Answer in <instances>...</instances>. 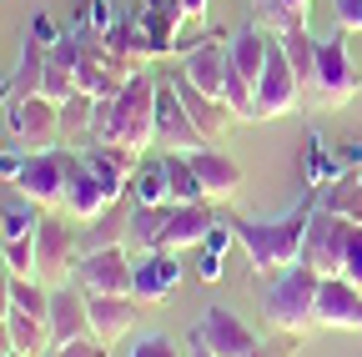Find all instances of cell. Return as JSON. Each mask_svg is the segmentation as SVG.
I'll return each mask as SVG.
<instances>
[{
    "label": "cell",
    "mask_w": 362,
    "mask_h": 357,
    "mask_svg": "<svg viewBox=\"0 0 362 357\" xmlns=\"http://www.w3.org/2000/svg\"><path fill=\"white\" fill-rule=\"evenodd\" d=\"M90 141H116L136 156L146 146H156V81L146 71H136L111 101H96V111H90Z\"/></svg>",
    "instance_id": "cell-1"
},
{
    "label": "cell",
    "mask_w": 362,
    "mask_h": 357,
    "mask_svg": "<svg viewBox=\"0 0 362 357\" xmlns=\"http://www.w3.org/2000/svg\"><path fill=\"white\" fill-rule=\"evenodd\" d=\"M312 211H317V192H312L302 206H292V211H282V216H267V221H257V216H232L237 247H247V257H252V282H257V277H272V272H287V267L302 257V237H307Z\"/></svg>",
    "instance_id": "cell-2"
},
{
    "label": "cell",
    "mask_w": 362,
    "mask_h": 357,
    "mask_svg": "<svg viewBox=\"0 0 362 357\" xmlns=\"http://www.w3.org/2000/svg\"><path fill=\"white\" fill-rule=\"evenodd\" d=\"M317 287H322V277L312 272L307 262H292L287 272H277V282L267 287V327H277L287 337H307V327H317Z\"/></svg>",
    "instance_id": "cell-3"
},
{
    "label": "cell",
    "mask_w": 362,
    "mask_h": 357,
    "mask_svg": "<svg viewBox=\"0 0 362 357\" xmlns=\"http://www.w3.org/2000/svg\"><path fill=\"white\" fill-rule=\"evenodd\" d=\"M357 91H362V71H357L352 56H347V30H332L327 40H317V76H312L307 106L342 111Z\"/></svg>",
    "instance_id": "cell-4"
},
{
    "label": "cell",
    "mask_w": 362,
    "mask_h": 357,
    "mask_svg": "<svg viewBox=\"0 0 362 357\" xmlns=\"http://www.w3.org/2000/svg\"><path fill=\"white\" fill-rule=\"evenodd\" d=\"M76 166H81V151H76V146L25 151V166H21V176H16V192H21V197H30L35 206L61 211V201H66V187H71Z\"/></svg>",
    "instance_id": "cell-5"
},
{
    "label": "cell",
    "mask_w": 362,
    "mask_h": 357,
    "mask_svg": "<svg viewBox=\"0 0 362 357\" xmlns=\"http://www.w3.org/2000/svg\"><path fill=\"white\" fill-rule=\"evenodd\" d=\"M76 262H81V232L71 221H61L56 211L40 216V227H35V282L51 287V292L71 287Z\"/></svg>",
    "instance_id": "cell-6"
},
{
    "label": "cell",
    "mask_w": 362,
    "mask_h": 357,
    "mask_svg": "<svg viewBox=\"0 0 362 357\" xmlns=\"http://www.w3.org/2000/svg\"><path fill=\"white\" fill-rule=\"evenodd\" d=\"M297 106H307L302 96V81L282 51V40L272 35V51H267V66H262V81L252 91V121H277V116H292Z\"/></svg>",
    "instance_id": "cell-7"
},
{
    "label": "cell",
    "mask_w": 362,
    "mask_h": 357,
    "mask_svg": "<svg viewBox=\"0 0 362 357\" xmlns=\"http://www.w3.org/2000/svg\"><path fill=\"white\" fill-rule=\"evenodd\" d=\"M347 232H352V221L347 216H332L317 206L312 221H307V237H302V257L317 277H342V262H347Z\"/></svg>",
    "instance_id": "cell-8"
},
{
    "label": "cell",
    "mask_w": 362,
    "mask_h": 357,
    "mask_svg": "<svg viewBox=\"0 0 362 357\" xmlns=\"http://www.w3.org/2000/svg\"><path fill=\"white\" fill-rule=\"evenodd\" d=\"M131 277H136V257L126 247L86 252L76 262V287L86 297H131Z\"/></svg>",
    "instance_id": "cell-9"
},
{
    "label": "cell",
    "mask_w": 362,
    "mask_h": 357,
    "mask_svg": "<svg viewBox=\"0 0 362 357\" xmlns=\"http://www.w3.org/2000/svg\"><path fill=\"white\" fill-rule=\"evenodd\" d=\"M187 342H192V347H206L211 357H247V352L262 347V337L237 317L232 307H206V312H202V322L192 327Z\"/></svg>",
    "instance_id": "cell-10"
},
{
    "label": "cell",
    "mask_w": 362,
    "mask_h": 357,
    "mask_svg": "<svg viewBox=\"0 0 362 357\" xmlns=\"http://www.w3.org/2000/svg\"><path fill=\"white\" fill-rule=\"evenodd\" d=\"M6 126H11V141L21 151H45L61 141V106L45 96H30L21 106H6Z\"/></svg>",
    "instance_id": "cell-11"
},
{
    "label": "cell",
    "mask_w": 362,
    "mask_h": 357,
    "mask_svg": "<svg viewBox=\"0 0 362 357\" xmlns=\"http://www.w3.org/2000/svg\"><path fill=\"white\" fill-rule=\"evenodd\" d=\"M156 146H166V151H202V146H211L202 131H197L192 111L181 106L176 76L171 81H156Z\"/></svg>",
    "instance_id": "cell-12"
},
{
    "label": "cell",
    "mask_w": 362,
    "mask_h": 357,
    "mask_svg": "<svg viewBox=\"0 0 362 357\" xmlns=\"http://www.w3.org/2000/svg\"><path fill=\"white\" fill-rule=\"evenodd\" d=\"M181 81L197 86L202 96L221 101V96H226V81H232V56H226V40H221V35H206V40H197V46H187Z\"/></svg>",
    "instance_id": "cell-13"
},
{
    "label": "cell",
    "mask_w": 362,
    "mask_h": 357,
    "mask_svg": "<svg viewBox=\"0 0 362 357\" xmlns=\"http://www.w3.org/2000/svg\"><path fill=\"white\" fill-rule=\"evenodd\" d=\"M176 287H181V262H176V252H141V257H136L131 297L141 302V307H156V302H166Z\"/></svg>",
    "instance_id": "cell-14"
},
{
    "label": "cell",
    "mask_w": 362,
    "mask_h": 357,
    "mask_svg": "<svg viewBox=\"0 0 362 357\" xmlns=\"http://www.w3.org/2000/svg\"><path fill=\"white\" fill-rule=\"evenodd\" d=\"M317 327L362 332V292L347 277H322V287H317Z\"/></svg>",
    "instance_id": "cell-15"
},
{
    "label": "cell",
    "mask_w": 362,
    "mask_h": 357,
    "mask_svg": "<svg viewBox=\"0 0 362 357\" xmlns=\"http://www.w3.org/2000/svg\"><path fill=\"white\" fill-rule=\"evenodd\" d=\"M187 161H192V171H197L206 201H232V197L242 192V166L226 156V151L202 146V151H187Z\"/></svg>",
    "instance_id": "cell-16"
},
{
    "label": "cell",
    "mask_w": 362,
    "mask_h": 357,
    "mask_svg": "<svg viewBox=\"0 0 362 357\" xmlns=\"http://www.w3.org/2000/svg\"><path fill=\"white\" fill-rule=\"evenodd\" d=\"M51 347H66V342H81L90 337V307H86V292L81 287H56L51 292Z\"/></svg>",
    "instance_id": "cell-17"
},
{
    "label": "cell",
    "mask_w": 362,
    "mask_h": 357,
    "mask_svg": "<svg viewBox=\"0 0 362 357\" xmlns=\"http://www.w3.org/2000/svg\"><path fill=\"white\" fill-rule=\"evenodd\" d=\"M111 206H116V197L101 187V176L81 161V166H76V176H71V187H66L61 216H71V221H96V216H101V211H111Z\"/></svg>",
    "instance_id": "cell-18"
},
{
    "label": "cell",
    "mask_w": 362,
    "mask_h": 357,
    "mask_svg": "<svg viewBox=\"0 0 362 357\" xmlns=\"http://www.w3.org/2000/svg\"><path fill=\"white\" fill-rule=\"evenodd\" d=\"M267 51H272V30H262L257 21L226 35V56H232V76H242V81L252 86V91H257V81H262Z\"/></svg>",
    "instance_id": "cell-19"
},
{
    "label": "cell",
    "mask_w": 362,
    "mask_h": 357,
    "mask_svg": "<svg viewBox=\"0 0 362 357\" xmlns=\"http://www.w3.org/2000/svg\"><path fill=\"white\" fill-rule=\"evenodd\" d=\"M86 307H90V337L96 342H121L131 327H136V297H86Z\"/></svg>",
    "instance_id": "cell-20"
},
{
    "label": "cell",
    "mask_w": 362,
    "mask_h": 357,
    "mask_svg": "<svg viewBox=\"0 0 362 357\" xmlns=\"http://www.w3.org/2000/svg\"><path fill=\"white\" fill-rule=\"evenodd\" d=\"M136 21H141V30L151 35L156 61H161V56H176V30L187 25V11H181V0H141Z\"/></svg>",
    "instance_id": "cell-21"
},
{
    "label": "cell",
    "mask_w": 362,
    "mask_h": 357,
    "mask_svg": "<svg viewBox=\"0 0 362 357\" xmlns=\"http://www.w3.org/2000/svg\"><path fill=\"white\" fill-rule=\"evenodd\" d=\"M176 96H181V106L192 111V121H197V131H202L206 141H221V131L237 121L232 111H226V101H211V96H202L197 86H187L181 76H176Z\"/></svg>",
    "instance_id": "cell-22"
},
{
    "label": "cell",
    "mask_w": 362,
    "mask_h": 357,
    "mask_svg": "<svg viewBox=\"0 0 362 357\" xmlns=\"http://www.w3.org/2000/svg\"><path fill=\"white\" fill-rule=\"evenodd\" d=\"M252 21L272 35H292V30H307V6H297V0H252Z\"/></svg>",
    "instance_id": "cell-23"
},
{
    "label": "cell",
    "mask_w": 362,
    "mask_h": 357,
    "mask_svg": "<svg viewBox=\"0 0 362 357\" xmlns=\"http://www.w3.org/2000/svg\"><path fill=\"white\" fill-rule=\"evenodd\" d=\"M11 342H16V357H45L51 352V327H45V317H30V312H16L11 307Z\"/></svg>",
    "instance_id": "cell-24"
},
{
    "label": "cell",
    "mask_w": 362,
    "mask_h": 357,
    "mask_svg": "<svg viewBox=\"0 0 362 357\" xmlns=\"http://www.w3.org/2000/svg\"><path fill=\"white\" fill-rule=\"evenodd\" d=\"M232 242H237L232 216H221L216 227L206 232V242L197 247V252H202V262H197V277H202V282H221V262H226V252H232Z\"/></svg>",
    "instance_id": "cell-25"
},
{
    "label": "cell",
    "mask_w": 362,
    "mask_h": 357,
    "mask_svg": "<svg viewBox=\"0 0 362 357\" xmlns=\"http://www.w3.org/2000/svg\"><path fill=\"white\" fill-rule=\"evenodd\" d=\"M35 227H40V211H35V201L30 197H21V201H6L0 206V242H30L35 237Z\"/></svg>",
    "instance_id": "cell-26"
},
{
    "label": "cell",
    "mask_w": 362,
    "mask_h": 357,
    "mask_svg": "<svg viewBox=\"0 0 362 357\" xmlns=\"http://www.w3.org/2000/svg\"><path fill=\"white\" fill-rule=\"evenodd\" d=\"M90 111H96V101H90L86 91H76L71 101H61V141L66 146H86L90 141Z\"/></svg>",
    "instance_id": "cell-27"
},
{
    "label": "cell",
    "mask_w": 362,
    "mask_h": 357,
    "mask_svg": "<svg viewBox=\"0 0 362 357\" xmlns=\"http://www.w3.org/2000/svg\"><path fill=\"white\" fill-rule=\"evenodd\" d=\"M161 166H166L171 201H206V192H202V182H197V171H192L187 151H166V156H161Z\"/></svg>",
    "instance_id": "cell-28"
},
{
    "label": "cell",
    "mask_w": 362,
    "mask_h": 357,
    "mask_svg": "<svg viewBox=\"0 0 362 357\" xmlns=\"http://www.w3.org/2000/svg\"><path fill=\"white\" fill-rule=\"evenodd\" d=\"M277 40H282V51H287V61H292V71L302 81V96H307L312 76H317V40H312V30H292V35H277Z\"/></svg>",
    "instance_id": "cell-29"
},
{
    "label": "cell",
    "mask_w": 362,
    "mask_h": 357,
    "mask_svg": "<svg viewBox=\"0 0 362 357\" xmlns=\"http://www.w3.org/2000/svg\"><path fill=\"white\" fill-rule=\"evenodd\" d=\"M131 197H136V206H166V201H171L166 166H161V161L136 166V176H131Z\"/></svg>",
    "instance_id": "cell-30"
},
{
    "label": "cell",
    "mask_w": 362,
    "mask_h": 357,
    "mask_svg": "<svg viewBox=\"0 0 362 357\" xmlns=\"http://www.w3.org/2000/svg\"><path fill=\"white\" fill-rule=\"evenodd\" d=\"M106 247H126V216H116V211H101L96 221H86V232H81V257L106 252Z\"/></svg>",
    "instance_id": "cell-31"
},
{
    "label": "cell",
    "mask_w": 362,
    "mask_h": 357,
    "mask_svg": "<svg viewBox=\"0 0 362 357\" xmlns=\"http://www.w3.org/2000/svg\"><path fill=\"white\" fill-rule=\"evenodd\" d=\"M11 307L16 312H30V317H51V287H40L35 277H16Z\"/></svg>",
    "instance_id": "cell-32"
},
{
    "label": "cell",
    "mask_w": 362,
    "mask_h": 357,
    "mask_svg": "<svg viewBox=\"0 0 362 357\" xmlns=\"http://www.w3.org/2000/svg\"><path fill=\"white\" fill-rule=\"evenodd\" d=\"M76 21H81L76 30H90V35H106V30L116 25V16H111V6H106V0H86Z\"/></svg>",
    "instance_id": "cell-33"
},
{
    "label": "cell",
    "mask_w": 362,
    "mask_h": 357,
    "mask_svg": "<svg viewBox=\"0 0 362 357\" xmlns=\"http://www.w3.org/2000/svg\"><path fill=\"white\" fill-rule=\"evenodd\" d=\"M126 357H187V352H181V342H176V337H166V332H146V337L136 342Z\"/></svg>",
    "instance_id": "cell-34"
},
{
    "label": "cell",
    "mask_w": 362,
    "mask_h": 357,
    "mask_svg": "<svg viewBox=\"0 0 362 357\" xmlns=\"http://www.w3.org/2000/svg\"><path fill=\"white\" fill-rule=\"evenodd\" d=\"M0 247H6V242H0ZM6 262H11L16 277H35V237L30 242H11L6 247Z\"/></svg>",
    "instance_id": "cell-35"
},
{
    "label": "cell",
    "mask_w": 362,
    "mask_h": 357,
    "mask_svg": "<svg viewBox=\"0 0 362 357\" xmlns=\"http://www.w3.org/2000/svg\"><path fill=\"white\" fill-rule=\"evenodd\" d=\"M342 277L362 292V227L352 221V232H347V262H342Z\"/></svg>",
    "instance_id": "cell-36"
},
{
    "label": "cell",
    "mask_w": 362,
    "mask_h": 357,
    "mask_svg": "<svg viewBox=\"0 0 362 357\" xmlns=\"http://www.w3.org/2000/svg\"><path fill=\"white\" fill-rule=\"evenodd\" d=\"M30 40H35L40 51H51V46H61V40H66V30H61L51 16H45V11H40V16H30Z\"/></svg>",
    "instance_id": "cell-37"
},
{
    "label": "cell",
    "mask_w": 362,
    "mask_h": 357,
    "mask_svg": "<svg viewBox=\"0 0 362 357\" xmlns=\"http://www.w3.org/2000/svg\"><path fill=\"white\" fill-rule=\"evenodd\" d=\"M332 16H337V30L362 35V0H332Z\"/></svg>",
    "instance_id": "cell-38"
},
{
    "label": "cell",
    "mask_w": 362,
    "mask_h": 357,
    "mask_svg": "<svg viewBox=\"0 0 362 357\" xmlns=\"http://www.w3.org/2000/svg\"><path fill=\"white\" fill-rule=\"evenodd\" d=\"M45 357H111V347L106 342H96V337H81V342H66V347H51Z\"/></svg>",
    "instance_id": "cell-39"
},
{
    "label": "cell",
    "mask_w": 362,
    "mask_h": 357,
    "mask_svg": "<svg viewBox=\"0 0 362 357\" xmlns=\"http://www.w3.org/2000/svg\"><path fill=\"white\" fill-rule=\"evenodd\" d=\"M11 287H16V272H11V262H6V247H0V322L11 317Z\"/></svg>",
    "instance_id": "cell-40"
},
{
    "label": "cell",
    "mask_w": 362,
    "mask_h": 357,
    "mask_svg": "<svg viewBox=\"0 0 362 357\" xmlns=\"http://www.w3.org/2000/svg\"><path fill=\"white\" fill-rule=\"evenodd\" d=\"M21 166H25V151H21V146L0 151V176H11V182H16V176H21Z\"/></svg>",
    "instance_id": "cell-41"
},
{
    "label": "cell",
    "mask_w": 362,
    "mask_h": 357,
    "mask_svg": "<svg viewBox=\"0 0 362 357\" xmlns=\"http://www.w3.org/2000/svg\"><path fill=\"white\" fill-rule=\"evenodd\" d=\"M181 11H187V25L192 21H206V0H181Z\"/></svg>",
    "instance_id": "cell-42"
},
{
    "label": "cell",
    "mask_w": 362,
    "mask_h": 357,
    "mask_svg": "<svg viewBox=\"0 0 362 357\" xmlns=\"http://www.w3.org/2000/svg\"><path fill=\"white\" fill-rule=\"evenodd\" d=\"M0 357H16V342H11V327L0 322Z\"/></svg>",
    "instance_id": "cell-43"
},
{
    "label": "cell",
    "mask_w": 362,
    "mask_h": 357,
    "mask_svg": "<svg viewBox=\"0 0 362 357\" xmlns=\"http://www.w3.org/2000/svg\"><path fill=\"white\" fill-rule=\"evenodd\" d=\"M292 352V347H287ZM287 352H267V347H257V352H247V357H287Z\"/></svg>",
    "instance_id": "cell-44"
},
{
    "label": "cell",
    "mask_w": 362,
    "mask_h": 357,
    "mask_svg": "<svg viewBox=\"0 0 362 357\" xmlns=\"http://www.w3.org/2000/svg\"><path fill=\"white\" fill-rule=\"evenodd\" d=\"M192 357H211V352H206V347H192Z\"/></svg>",
    "instance_id": "cell-45"
},
{
    "label": "cell",
    "mask_w": 362,
    "mask_h": 357,
    "mask_svg": "<svg viewBox=\"0 0 362 357\" xmlns=\"http://www.w3.org/2000/svg\"><path fill=\"white\" fill-rule=\"evenodd\" d=\"M6 91H11V81H0V101H6Z\"/></svg>",
    "instance_id": "cell-46"
},
{
    "label": "cell",
    "mask_w": 362,
    "mask_h": 357,
    "mask_svg": "<svg viewBox=\"0 0 362 357\" xmlns=\"http://www.w3.org/2000/svg\"><path fill=\"white\" fill-rule=\"evenodd\" d=\"M297 6H312V0H297Z\"/></svg>",
    "instance_id": "cell-47"
}]
</instances>
